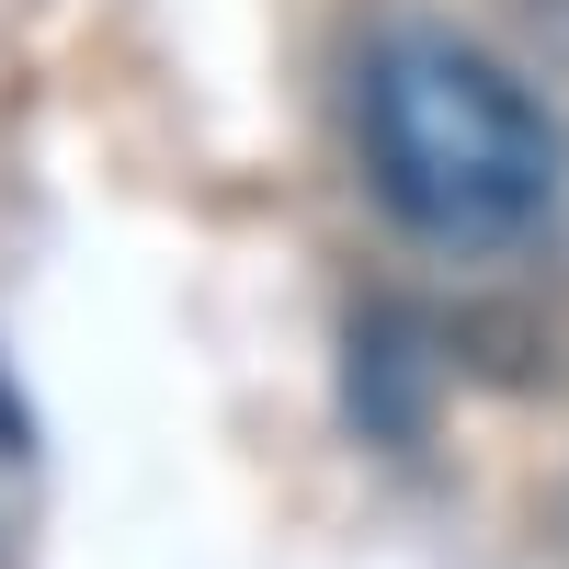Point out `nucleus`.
<instances>
[{
    "mask_svg": "<svg viewBox=\"0 0 569 569\" xmlns=\"http://www.w3.org/2000/svg\"><path fill=\"white\" fill-rule=\"evenodd\" d=\"M353 149L421 251H525L569 194L558 114L525 91V69L445 23H388L353 58Z\"/></svg>",
    "mask_w": 569,
    "mask_h": 569,
    "instance_id": "f257e3e1",
    "label": "nucleus"
},
{
    "mask_svg": "<svg viewBox=\"0 0 569 569\" xmlns=\"http://www.w3.org/2000/svg\"><path fill=\"white\" fill-rule=\"evenodd\" d=\"M12 479H23V421H12V388H0V525H12ZM12 547V536H0Z\"/></svg>",
    "mask_w": 569,
    "mask_h": 569,
    "instance_id": "f03ea898",
    "label": "nucleus"
}]
</instances>
